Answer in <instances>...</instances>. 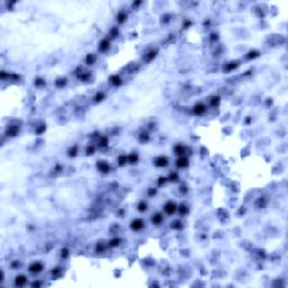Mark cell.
I'll list each match as a JSON object with an SVG mask.
<instances>
[{"label": "cell", "mask_w": 288, "mask_h": 288, "mask_svg": "<svg viewBox=\"0 0 288 288\" xmlns=\"http://www.w3.org/2000/svg\"><path fill=\"white\" fill-rule=\"evenodd\" d=\"M19 132H20V126L18 124L8 125L7 129H6V135H7V136H11V138L17 136L18 134H19Z\"/></svg>", "instance_id": "cell-1"}, {"label": "cell", "mask_w": 288, "mask_h": 288, "mask_svg": "<svg viewBox=\"0 0 288 288\" xmlns=\"http://www.w3.org/2000/svg\"><path fill=\"white\" fill-rule=\"evenodd\" d=\"M153 162H154L155 167H158V168H166L167 166H169V159L164 155H160L158 158H155Z\"/></svg>", "instance_id": "cell-2"}, {"label": "cell", "mask_w": 288, "mask_h": 288, "mask_svg": "<svg viewBox=\"0 0 288 288\" xmlns=\"http://www.w3.org/2000/svg\"><path fill=\"white\" fill-rule=\"evenodd\" d=\"M206 110H207V106L202 103L196 104L193 107V113L196 116H202V115H204V114L206 113Z\"/></svg>", "instance_id": "cell-3"}, {"label": "cell", "mask_w": 288, "mask_h": 288, "mask_svg": "<svg viewBox=\"0 0 288 288\" xmlns=\"http://www.w3.org/2000/svg\"><path fill=\"white\" fill-rule=\"evenodd\" d=\"M129 226H131V228L133 230V231H141L144 226H145V223H144V221L141 218H135L133 219L132 222H131V224H129Z\"/></svg>", "instance_id": "cell-4"}, {"label": "cell", "mask_w": 288, "mask_h": 288, "mask_svg": "<svg viewBox=\"0 0 288 288\" xmlns=\"http://www.w3.org/2000/svg\"><path fill=\"white\" fill-rule=\"evenodd\" d=\"M43 269H44V266H43V263H41V262H33L28 267V271H29L30 274H35V275L42 272Z\"/></svg>", "instance_id": "cell-5"}, {"label": "cell", "mask_w": 288, "mask_h": 288, "mask_svg": "<svg viewBox=\"0 0 288 288\" xmlns=\"http://www.w3.org/2000/svg\"><path fill=\"white\" fill-rule=\"evenodd\" d=\"M164 212L168 214V215H173L175 213L177 212V209H178V206L176 205V203L173 202H168L166 205H164L163 207Z\"/></svg>", "instance_id": "cell-6"}, {"label": "cell", "mask_w": 288, "mask_h": 288, "mask_svg": "<svg viewBox=\"0 0 288 288\" xmlns=\"http://www.w3.org/2000/svg\"><path fill=\"white\" fill-rule=\"evenodd\" d=\"M240 67V63L237 61H232V62H228L223 67V71L224 72H232L234 70H237Z\"/></svg>", "instance_id": "cell-7"}, {"label": "cell", "mask_w": 288, "mask_h": 288, "mask_svg": "<svg viewBox=\"0 0 288 288\" xmlns=\"http://www.w3.org/2000/svg\"><path fill=\"white\" fill-rule=\"evenodd\" d=\"M176 166L178 167V168H187L188 166H189V160H188V158L186 156V155H182V156H179L178 159H177L176 161Z\"/></svg>", "instance_id": "cell-8"}, {"label": "cell", "mask_w": 288, "mask_h": 288, "mask_svg": "<svg viewBox=\"0 0 288 288\" xmlns=\"http://www.w3.org/2000/svg\"><path fill=\"white\" fill-rule=\"evenodd\" d=\"M158 53H159V51H158V48H151V50H149V51L145 53V55H144V59H145L146 62H151V61H153L156 57V55H158Z\"/></svg>", "instance_id": "cell-9"}, {"label": "cell", "mask_w": 288, "mask_h": 288, "mask_svg": "<svg viewBox=\"0 0 288 288\" xmlns=\"http://www.w3.org/2000/svg\"><path fill=\"white\" fill-rule=\"evenodd\" d=\"M187 151H188V147H186L185 145L182 144H177L173 149V153L178 156H182V155L187 154Z\"/></svg>", "instance_id": "cell-10"}, {"label": "cell", "mask_w": 288, "mask_h": 288, "mask_svg": "<svg viewBox=\"0 0 288 288\" xmlns=\"http://www.w3.org/2000/svg\"><path fill=\"white\" fill-rule=\"evenodd\" d=\"M97 168H98V170L101 173H109L110 172V166L106 161H98Z\"/></svg>", "instance_id": "cell-11"}, {"label": "cell", "mask_w": 288, "mask_h": 288, "mask_svg": "<svg viewBox=\"0 0 288 288\" xmlns=\"http://www.w3.org/2000/svg\"><path fill=\"white\" fill-rule=\"evenodd\" d=\"M110 48V41L107 39H104L100 41V43L98 45V50L100 52H107Z\"/></svg>", "instance_id": "cell-12"}, {"label": "cell", "mask_w": 288, "mask_h": 288, "mask_svg": "<svg viewBox=\"0 0 288 288\" xmlns=\"http://www.w3.org/2000/svg\"><path fill=\"white\" fill-rule=\"evenodd\" d=\"M109 82L112 83L113 86L119 87L123 85V79H122L120 76H118V74H113V76L109 77Z\"/></svg>", "instance_id": "cell-13"}, {"label": "cell", "mask_w": 288, "mask_h": 288, "mask_svg": "<svg viewBox=\"0 0 288 288\" xmlns=\"http://www.w3.org/2000/svg\"><path fill=\"white\" fill-rule=\"evenodd\" d=\"M76 76H77L78 80L83 81V82H88L89 80H90V78H91V73L89 72V71H83V72L77 73Z\"/></svg>", "instance_id": "cell-14"}, {"label": "cell", "mask_w": 288, "mask_h": 288, "mask_svg": "<svg viewBox=\"0 0 288 288\" xmlns=\"http://www.w3.org/2000/svg\"><path fill=\"white\" fill-rule=\"evenodd\" d=\"M67 83H68V79L64 77H61V78H57L55 81H54V85H55L56 88H59V89H63L65 86H67Z\"/></svg>", "instance_id": "cell-15"}, {"label": "cell", "mask_w": 288, "mask_h": 288, "mask_svg": "<svg viewBox=\"0 0 288 288\" xmlns=\"http://www.w3.org/2000/svg\"><path fill=\"white\" fill-rule=\"evenodd\" d=\"M26 283H27V277L24 275H18L17 277L15 278V285H16V286L22 287V286H25Z\"/></svg>", "instance_id": "cell-16"}, {"label": "cell", "mask_w": 288, "mask_h": 288, "mask_svg": "<svg viewBox=\"0 0 288 288\" xmlns=\"http://www.w3.org/2000/svg\"><path fill=\"white\" fill-rule=\"evenodd\" d=\"M149 141H150V134L147 133L146 131L141 132L140 135H138V142L142 143V144H145V143H147Z\"/></svg>", "instance_id": "cell-17"}, {"label": "cell", "mask_w": 288, "mask_h": 288, "mask_svg": "<svg viewBox=\"0 0 288 288\" xmlns=\"http://www.w3.org/2000/svg\"><path fill=\"white\" fill-rule=\"evenodd\" d=\"M97 144H98L99 147H106L109 144V138L105 135H101L98 138V141H97Z\"/></svg>", "instance_id": "cell-18"}, {"label": "cell", "mask_w": 288, "mask_h": 288, "mask_svg": "<svg viewBox=\"0 0 288 288\" xmlns=\"http://www.w3.org/2000/svg\"><path fill=\"white\" fill-rule=\"evenodd\" d=\"M260 56V52L257 51V50H251V51H249L246 54H245V59L246 60H254V59H257V57H259Z\"/></svg>", "instance_id": "cell-19"}, {"label": "cell", "mask_w": 288, "mask_h": 288, "mask_svg": "<svg viewBox=\"0 0 288 288\" xmlns=\"http://www.w3.org/2000/svg\"><path fill=\"white\" fill-rule=\"evenodd\" d=\"M126 19H127V14L123 11V10L118 11V14L116 15V22L118 24H124L126 22Z\"/></svg>", "instance_id": "cell-20"}, {"label": "cell", "mask_w": 288, "mask_h": 288, "mask_svg": "<svg viewBox=\"0 0 288 288\" xmlns=\"http://www.w3.org/2000/svg\"><path fill=\"white\" fill-rule=\"evenodd\" d=\"M221 104V97L219 96H212L209 99V106L213 108H216L219 106Z\"/></svg>", "instance_id": "cell-21"}, {"label": "cell", "mask_w": 288, "mask_h": 288, "mask_svg": "<svg viewBox=\"0 0 288 288\" xmlns=\"http://www.w3.org/2000/svg\"><path fill=\"white\" fill-rule=\"evenodd\" d=\"M151 221H152V223L154 224V225H160V224L163 222V215H162L161 213H156L155 215L152 216Z\"/></svg>", "instance_id": "cell-22"}, {"label": "cell", "mask_w": 288, "mask_h": 288, "mask_svg": "<svg viewBox=\"0 0 288 288\" xmlns=\"http://www.w3.org/2000/svg\"><path fill=\"white\" fill-rule=\"evenodd\" d=\"M96 61H97V55H96L95 53H88L86 56V63L88 65H92L96 63Z\"/></svg>", "instance_id": "cell-23"}, {"label": "cell", "mask_w": 288, "mask_h": 288, "mask_svg": "<svg viewBox=\"0 0 288 288\" xmlns=\"http://www.w3.org/2000/svg\"><path fill=\"white\" fill-rule=\"evenodd\" d=\"M170 228H171L172 230H176V231H180V230H182V228H184V224H182V222H181L180 219H175V221L170 224Z\"/></svg>", "instance_id": "cell-24"}, {"label": "cell", "mask_w": 288, "mask_h": 288, "mask_svg": "<svg viewBox=\"0 0 288 288\" xmlns=\"http://www.w3.org/2000/svg\"><path fill=\"white\" fill-rule=\"evenodd\" d=\"M129 163V160H127V155L126 154H120L118 155V158H117V164L119 166V167H125L126 164Z\"/></svg>", "instance_id": "cell-25"}, {"label": "cell", "mask_w": 288, "mask_h": 288, "mask_svg": "<svg viewBox=\"0 0 288 288\" xmlns=\"http://www.w3.org/2000/svg\"><path fill=\"white\" fill-rule=\"evenodd\" d=\"M127 160H129V164L138 163V154L136 153V152H132L131 154L127 155Z\"/></svg>", "instance_id": "cell-26"}, {"label": "cell", "mask_w": 288, "mask_h": 288, "mask_svg": "<svg viewBox=\"0 0 288 288\" xmlns=\"http://www.w3.org/2000/svg\"><path fill=\"white\" fill-rule=\"evenodd\" d=\"M120 242H122V239H119V237H114L112 240H109L107 245H108V248H117V246L120 244Z\"/></svg>", "instance_id": "cell-27"}, {"label": "cell", "mask_w": 288, "mask_h": 288, "mask_svg": "<svg viewBox=\"0 0 288 288\" xmlns=\"http://www.w3.org/2000/svg\"><path fill=\"white\" fill-rule=\"evenodd\" d=\"M178 212H179V215L185 216L189 213V207L185 204H180V206L178 207Z\"/></svg>", "instance_id": "cell-28"}, {"label": "cell", "mask_w": 288, "mask_h": 288, "mask_svg": "<svg viewBox=\"0 0 288 288\" xmlns=\"http://www.w3.org/2000/svg\"><path fill=\"white\" fill-rule=\"evenodd\" d=\"M267 204H268L267 198L260 197V198H258V200H257V203H255V206L258 207V208H265V207L267 206Z\"/></svg>", "instance_id": "cell-29"}, {"label": "cell", "mask_w": 288, "mask_h": 288, "mask_svg": "<svg viewBox=\"0 0 288 288\" xmlns=\"http://www.w3.org/2000/svg\"><path fill=\"white\" fill-rule=\"evenodd\" d=\"M105 98H106V95L104 94L103 91H98L95 95V97H94V101L95 103H101Z\"/></svg>", "instance_id": "cell-30"}, {"label": "cell", "mask_w": 288, "mask_h": 288, "mask_svg": "<svg viewBox=\"0 0 288 288\" xmlns=\"http://www.w3.org/2000/svg\"><path fill=\"white\" fill-rule=\"evenodd\" d=\"M46 85V81L44 80L43 78H35L34 80V86L37 87V88H42Z\"/></svg>", "instance_id": "cell-31"}, {"label": "cell", "mask_w": 288, "mask_h": 288, "mask_svg": "<svg viewBox=\"0 0 288 288\" xmlns=\"http://www.w3.org/2000/svg\"><path fill=\"white\" fill-rule=\"evenodd\" d=\"M118 35H119V30H118V27H116V26L112 27V28H110V30H109V36H110V39H116Z\"/></svg>", "instance_id": "cell-32"}, {"label": "cell", "mask_w": 288, "mask_h": 288, "mask_svg": "<svg viewBox=\"0 0 288 288\" xmlns=\"http://www.w3.org/2000/svg\"><path fill=\"white\" fill-rule=\"evenodd\" d=\"M147 209V203L144 202V200H141V202L138 204V211L140 213H144Z\"/></svg>", "instance_id": "cell-33"}, {"label": "cell", "mask_w": 288, "mask_h": 288, "mask_svg": "<svg viewBox=\"0 0 288 288\" xmlns=\"http://www.w3.org/2000/svg\"><path fill=\"white\" fill-rule=\"evenodd\" d=\"M77 154H78V146L77 145L71 146L69 150H68V155H69L70 158H74V156H77Z\"/></svg>", "instance_id": "cell-34"}, {"label": "cell", "mask_w": 288, "mask_h": 288, "mask_svg": "<svg viewBox=\"0 0 288 288\" xmlns=\"http://www.w3.org/2000/svg\"><path fill=\"white\" fill-rule=\"evenodd\" d=\"M45 131H46V124H41L39 125V126H36L35 133L37 134V135H41V134H43Z\"/></svg>", "instance_id": "cell-35"}, {"label": "cell", "mask_w": 288, "mask_h": 288, "mask_svg": "<svg viewBox=\"0 0 288 288\" xmlns=\"http://www.w3.org/2000/svg\"><path fill=\"white\" fill-rule=\"evenodd\" d=\"M168 181H171V182H177L179 181V175L177 172H171L168 177Z\"/></svg>", "instance_id": "cell-36"}, {"label": "cell", "mask_w": 288, "mask_h": 288, "mask_svg": "<svg viewBox=\"0 0 288 288\" xmlns=\"http://www.w3.org/2000/svg\"><path fill=\"white\" fill-rule=\"evenodd\" d=\"M108 245L107 244H104V243H97V246H96V251L98 252V253H103L104 251L106 250V248H107Z\"/></svg>", "instance_id": "cell-37"}, {"label": "cell", "mask_w": 288, "mask_h": 288, "mask_svg": "<svg viewBox=\"0 0 288 288\" xmlns=\"http://www.w3.org/2000/svg\"><path fill=\"white\" fill-rule=\"evenodd\" d=\"M95 152H96V146H95V145L90 144V145L87 146V149H86V154H87V155L95 154Z\"/></svg>", "instance_id": "cell-38"}, {"label": "cell", "mask_w": 288, "mask_h": 288, "mask_svg": "<svg viewBox=\"0 0 288 288\" xmlns=\"http://www.w3.org/2000/svg\"><path fill=\"white\" fill-rule=\"evenodd\" d=\"M170 22H171V15L170 14H166V15H163L161 17V23L162 24H169Z\"/></svg>", "instance_id": "cell-39"}, {"label": "cell", "mask_w": 288, "mask_h": 288, "mask_svg": "<svg viewBox=\"0 0 288 288\" xmlns=\"http://www.w3.org/2000/svg\"><path fill=\"white\" fill-rule=\"evenodd\" d=\"M69 250L67 249V248H63V249L61 250V258L63 259H67L68 257H69Z\"/></svg>", "instance_id": "cell-40"}, {"label": "cell", "mask_w": 288, "mask_h": 288, "mask_svg": "<svg viewBox=\"0 0 288 288\" xmlns=\"http://www.w3.org/2000/svg\"><path fill=\"white\" fill-rule=\"evenodd\" d=\"M167 181H168V178H166V177H160L159 179H158V185H159V187L164 186Z\"/></svg>", "instance_id": "cell-41"}, {"label": "cell", "mask_w": 288, "mask_h": 288, "mask_svg": "<svg viewBox=\"0 0 288 288\" xmlns=\"http://www.w3.org/2000/svg\"><path fill=\"white\" fill-rule=\"evenodd\" d=\"M217 39H218V34H217V33H212V34L209 35V41H211V42L215 43Z\"/></svg>", "instance_id": "cell-42"}, {"label": "cell", "mask_w": 288, "mask_h": 288, "mask_svg": "<svg viewBox=\"0 0 288 288\" xmlns=\"http://www.w3.org/2000/svg\"><path fill=\"white\" fill-rule=\"evenodd\" d=\"M10 266H11V268H13V269H18V268L20 267V262H19L18 260H15V261H13V262H11V265H10Z\"/></svg>", "instance_id": "cell-43"}, {"label": "cell", "mask_w": 288, "mask_h": 288, "mask_svg": "<svg viewBox=\"0 0 288 288\" xmlns=\"http://www.w3.org/2000/svg\"><path fill=\"white\" fill-rule=\"evenodd\" d=\"M155 194H156V189H155V188H149V190H147V195H149L150 197L155 196Z\"/></svg>", "instance_id": "cell-44"}, {"label": "cell", "mask_w": 288, "mask_h": 288, "mask_svg": "<svg viewBox=\"0 0 288 288\" xmlns=\"http://www.w3.org/2000/svg\"><path fill=\"white\" fill-rule=\"evenodd\" d=\"M61 274V269L60 268H53L52 269V275L53 276H57Z\"/></svg>", "instance_id": "cell-45"}, {"label": "cell", "mask_w": 288, "mask_h": 288, "mask_svg": "<svg viewBox=\"0 0 288 288\" xmlns=\"http://www.w3.org/2000/svg\"><path fill=\"white\" fill-rule=\"evenodd\" d=\"M191 24H193V23H191V20H189V19H186L185 22H184V25H182V27H184V28L186 29V28H188L189 26H191Z\"/></svg>", "instance_id": "cell-46"}, {"label": "cell", "mask_w": 288, "mask_h": 288, "mask_svg": "<svg viewBox=\"0 0 288 288\" xmlns=\"http://www.w3.org/2000/svg\"><path fill=\"white\" fill-rule=\"evenodd\" d=\"M179 191L182 194H186L187 191H188V189H187V187L186 186H181V187H179Z\"/></svg>", "instance_id": "cell-47"}, {"label": "cell", "mask_w": 288, "mask_h": 288, "mask_svg": "<svg viewBox=\"0 0 288 288\" xmlns=\"http://www.w3.org/2000/svg\"><path fill=\"white\" fill-rule=\"evenodd\" d=\"M32 286H33V287H39V286H41V283H39V281H34V283L32 284Z\"/></svg>", "instance_id": "cell-48"}, {"label": "cell", "mask_w": 288, "mask_h": 288, "mask_svg": "<svg viewBox=\"0 0 288 288\" xmlns=\"http://www.w3.org/2000/svg\"><path fill=\"white\" fill-rule=\"evenodd\" d=\"M141 4H142L141 1H138V2H133V4H132V6H133V7H138V6H140Z\"/></svg>", "instance_id": "cell-49"}]
</instances>
